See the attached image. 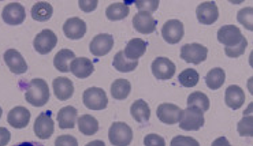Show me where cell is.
Returning <instances> with one entry per match:
<instances>
[{
	"label": "cell",
	"mask_w": 253,
	"mask_h": 146,
	"mask_svg": "<svg viewBox=\"0 0 253 146\" xmlns=\"http://www.w3.org/2000/svg\"><path fill=\"white\" fill-rule=\"evenodd\" d=\"M49 97H51L49 86H48L47 82L44 79H40V78L32 79L26 92H25V100L35 107L45 106Z\"/></svg>",
	"instance_id": "obj_1"
},
{
	"label": "cell",
	"mask_w": 253,
	"mask_h": 146,
	"mask_svg": "<svg viewBox=\"0 0 253 146\" xmlns=\"http://www.w3.org/2000/svg\"><path fill=\"white\" fill-rule=\"evenodd\" d=\"M204 126V112L197 107H188L182 110L179 127L185 131H197Z\"/></svg>",
	"instance_id": "obj_2"
},
{
	"label": "cell",
	"mask_w": 253,
	"mask_h": 146,
	"mask_svg": "<svg viewBox=\"0 0 253 146\" xmlns=\"http://www.w3.org/2000/svg\"><path fill=\"white\" fill-rule=\"evenodd\" d=\"M108 138L114 146H129L133 141V130L124 122L112 123L108 130Z\"/></svg>",
	"instance_id": "obj_3"
},
{
	"label": "cell",
	"mask_w": 253,
	"mask_h": 146,
	"mask_svg": "<svg viewBox=\"0 0 253 146\" xmlns=\"http://www.w3.org/2000/svg\"><path fill=\"white\" fill-rule=\"evenodd\" d=\"M84 104L89 110L93 111H103L108 106L106 92L101 88H89L84 92Z\"/></svg>",
	"instance_id": "obj_4"
},
{
	"label": "cell",
	"mask_w": 253,
	"mask_h": 146,
	"mask_svg": "<svg viewBox=\"0 0 253 146\" xmlns=\"http://www.w3.org/2000/svg\"><path fill=\"white\" fill-rule=\"evenodd\" d=\"M56 44H58V37L49 29L42 30L33 40V48L36 49V52H39L40 55L49 53L56 47Z\"/></svg>",
	"instance_id": "obj_5"
},
{
	"label": "cell",
	"mask_w": 253,
	"mask_h": 146,
	"mask_svg": "<svg viewBox=\"0 0 253 146\" xmlns=\"http://www.w3.org/2000/svg\"><path fill=\"white\" fill-rule=\"evenodd\" d=\"M151 70H152L153 76L156 79L167 81V79H171L174 76L177 67L174 65V62H171L169 58H156L152 62Z\"/></svg>",
	"instance_id": "obj_6"
},
{
	"label": "cell",
	"mask_w": 253,
	"mask_h": 146,
	"mask_svg": "<svg viewBox=\"0 0 253 146\" xmlns=\"http://www.w3.org/2000/svg\"><path fill=\"white\" fill-rule=\"evenodd\" d=\"M183 35H185V28H183V24L178 19H170L167 21L163 28H162V37L163 40L167 42V44H178L179 41L183 38Z\"/></svg>",
	"instance_id": "obj_7"
},
{
	"label": "cell",
	"mask_w": 253,
	"mask_h": 146,
	"mask_svg": "<svg viewBox=\"0 0 253 146\" xmlns=\"http://www.w3.org/2000/svg\"><path fill=\"white\" fill-rule=\"evenodd\" d=\"M208 55V49L201 44H186L183 45L181 49V59H183L188 63H193V65H200L207 59Z\"/></svg>",
	"instance_id": "obj_8"
},
{
	"label": "cell",
	"mask_w": 253,
	"mask_h": 146,
	"mask_svg": "<svg viewBox=\"0 0 253 146\" xmlns=\"http://www.w3.org/2000/svg\"><path fill=\"white\" fill-rule=\"evenodd\" d=\"M33 131L40 140H49L51 138V135L55 131V123L51 117V112H42L37 116L35 126H33Z\"/></svg>",
	"instance_id": "obj_9"
},
{
	"label": "cell",
	"mask_w": 253,
	"mask_h": 146,
	"mask_svg": "<svg viewBox=\"0 0 253 146\" xmlns=\"http://www.w3.org/2000/svg\"><path fill=\"white\" fill-rule=\"evenodd\" d=\"M196 17L203 25H212L218 21L219 8L215 1H203L196 8Z\"/></svg>",
	"instance_id": "obj_10"
},
{
	"label": "cell",
	"mask_w": 253,
	"mask_h": 146,
	"mask_svg": "<svg viewBox=\"0 0 253 146\" xmlns=\"http://www.w3.org/2000/svg\"><path fill=\"white\" fill-rule=\"evenodd\" d=\"M156 115L160 122L165 124H177L181 120V115H182V110L175 104H170V103H163L158 107L156 110Z\"/></svg>",
	"instance_id": "obj_11"
},
{
	"label": "cell",
	"mask_w": 253,
	"mask_h": 146,
	"mask_svg": "<svg viewBox=\"0 0 253 146\" xmlns=\"http://www.w3.org/2000/svg\"><path fill=\"white\" fill-rule=\"evenodd\" d=\"M244 38L240 28H237L234 25H226L222 26L218 32V41L220 44H223L226 48L234 47L237 44H240Z\"/></svg>",
	"instance_id": "obj_12"
},
{
	"label": "cell",
	"mask_w": 253,
	"mask_h": 146,
	"mask_svg": "<svg viewBox=\"0 0 253 146\" xmlns=\"http://www.w3.org/2000/svg\"><path fill=\"white\" fill-rule=\"evenodd\" d=\"M1 18L7 25H11V26H17L21 25L26 18V11L22 4L19 3H10L3 8L1 12Z\"/></svg>",
	"instance_id": "obj_13"
},
{
	"label": "cell",
	"mask_w": 253,
	"mask_h": 146,
	"mask_svg": "<svg viewBox=\"0 0 253 146\" xmlns=\"http://www.w3.org/2000/svg\"><path fill=\"white\" fill-rule=\"evenodd\" d=\"M114 47V37L108 33H100L96 37H93V40L90 41V52L93 53L94 56L101 58L107 53H110V51Z\"/></svg>",
	"instance_id": "obj_14"
},
{
	"label": "cell",
	"mask_w": 253,
	"mask_h": 146,
	"mask_svg": "<svg viewBox=\"0 0 253 146\" xmlns=\"http://www.w3.org/2000/svg\"><path fill=\"white\" fill-rule=\"evenodd\" d=\"M4 62H6V65L8 66V69L14 73V74H17V75H22L26 73L28 70V63H26V60L24 59V56L21 55V53L18 52L17 49H7L6 52H4Z\"/></svg>",
	"instance_id": "obj_15"
},
{
	"label": "cell",
	"mask_w": 253,
	"mask_h": 146,
	"mask_svg": "<svg viewBox=\"0 0 253 146\" xmlns=\"http://www.w3.org/2000/svg\"><path fill=\"white\" fill-rule=\"evenodd\" d=\"M63 33L69 40H80L86 33V24L81 18H69L63 25Z\"/></svg>",
	"instance_id": "obj_16"
},
{
	"label": "cell",
	"mask_w": 253,
	"mask_h": 146,
	"mask_svg": "<svg viewBox=\"0 0 253 146\" xmlns=\"http://www.w3.org/2000/svg\"><path fill=\"white\" fill-rule=\"evenodd\" d=\"M69 70L80 79H86L93 74V62L88 58H76L69 66Z\"/></svg>",
	"instance_id": "obj_17"
},
{
	"label": "cell",
	"mask_w": 253,
	"mask_h": 146,
	"mask_svg": "<svg viewBox=\"0 0 253 146\" xmlns=\"http://www.w3.org/2000/svg\"><path fill=\"white\" fill-rule=\"evenodd\" d=\"M133 26L142 35H149L156 30V19L149 12L138 11L133 18Z\"/></svg>",
	"instance_id": "obj_18"
},
{
	"label": "cell",
	"mask_w": 253,
	"mask_h": 146,
	"mask_svg": "<svg viewBox=\"0 0 253 146\" xmlns=\"http://www.w3.org/2000/svg\"><path fill=\"white\" fill-rule=\"evenodd\" d=\"M7 120H8V124H11L14 129H25L29 124L30 112L28 111V108L18 106L10 111Z\"/></svg>",
	"instance_id": "obj_19"
},
{
	"label": "cell",
	"mask_w": 253,
	"mask_h": 146,
	"mask_svg": "<svg viewBox=\"0 0 253 146\" xmlns=\"http://www.w3.org/2000/svg\"><path fill=\"white\" fill-rule=\"evenodd\" d=\"M52 88L56 99L60 100V101L69 100L73 96V93H74V85L66 76H63V78H56L52 82Z\"/></svg>",
	"instance_id": "obj_20"
},
{
	"label": "cell",
	"mask_w": 253,
	"mask_h": 146,
	"mask_svg": "<svg viewBox=\"0 0 253 146\" xmlns=\"http://www.w3.org/2000/svg\"><path fill=\"white\" fill-rule=\"evenodd\" d=\"M224 101H226V106L230 107L231 110H238L245 103V93L240 86L231 85V86L226 89Z\"/></svg>",
	"instance_id": "obj_21"
},
{
	"label": "cell",
	"mask_w": 253,
	"mask_h": 146,
	"mask_svg": "<svg viewBox=\"0 0 253 146\" xmlns=\"http://www.w3.org/2000/svg\"><path fill=\"white\" fill-rule=\"evenodd\" d=\"M147 51V42L141 38H133L127 42V45L124 49L125 58L129 60H138Z\"/></svg>",
	"instance_id": "obj_22"
},
{
	"label": "cell",
	"mask_w": 253,
	"mask_h": 146,
	"mask_svg": "<svg viewBox=\"0 0 253 146\" xmlns=\"http://www.w3.org/2000/svg\"><path fill=\"white\" fill-rule=\"evenodd\" d=\"M130 113L137 123H147L151 117V108L145 100H135L131 104Z\"/></svg>",
	"instance_id": "obj_23"
},
{
	"label": "cell",
	"mask_w": 253,
	"mask_h": 146,
	"mask_svg": "<svg viewBox=\"0 0 253 146\" xmlns=\"http://www.w3.org/2000/svg\"><path fill=\"white\" fill-rule=\"evenodd\" d=\"M77 115H78V112H77L74 107H63L59 111V113H58V122H59L60 129H73L76 126Z\"/></svg>",
	"instance_id": "obj_24"
},
{
	"label": "cell",
	"mask_w": 253,
	"mask_h": 146,
	"mask_svg": "<svg viewBox=\"0 0 253 146\" xmlns=\"http://www.w3.org/2000/svg\"><path fill=\"white\" fill-rule=\"evenodd\" d=\"M32 18L39 22H45L49 21L53 14V7L47 3V1H37L33 4L32 10H30Z\"/></svg>",
	"instance_id": "obj_25"
},
{
	"label": "cell",
	"mask_w": 253,
	"mask_h": 146,
	"mask_svg": "<svg viewBox=\"0 0 253 146\" xmlns=\"http://www.w3.org/2000/svg\"><path fill=\"white\" fill-rule=\"evenodd\" d=\"M224 82H226V73L220 67L212 69V70L208 71V74L206 75L207 86L211 89V90H218V89H220L223 86Z\"/></svg>",
	"instance_id": "obj_26"
},
{
	"label": "cell",
	"mask_w": 253,
	"mask_h": 146,
	"mask_svg": "<svg viewBox=\"0 0 253 146\" xmlns=\"http://www.w3.org/2000/svg\"><path fill=\"white\" fill-rule=\"evenodd\" d=\"M76 59L74 52L70 49H60L59 52L56 53V56L53 59V66L56 70L62 71V73H67L70 63Z\"/></svg>",
	"instance_id": "obj_27"
},
{
	"label": "cell",
	"mask_w": 253,
	"mask_h": 146,
	"mask_svg": "<svg viewBox=\"0 0 253 146\" xmlns=\"http://www.w3.org/2000/svg\"><path fill=\"white\" fill-rule=\"evenodd\" d=\"M78 130L84 135H93L99 131V122L90 115H83L77 119Z\"/></svg>",
	"instance_id": "obj_28"
},
{
	"label": "cell",
	"mask_w": 253,
	"mask_h": 146,
	"mask_svg": "<svg viewBox=\"0 0 253 146\" xmlns=\"http://www.w3.org/2000/svg\"><path fill=\"white\" fill-rule=\"evenodd\" d=\"M130 8L126 3H112L107 7L106 17L110 21H121L129 15Z\"/></svg>",
	"instance_id": "obj_29"
},
{
	"label": "cell",
	"mask_w": 253,
	"mask_h": 146,
	"mask_svg": "<svg viewBox=\"0 0 253 146\" xmlns=\"http://www.w3.org/2000/svg\"><path fill=\"white\" fill-rule=\"evenodd\" d=\"M112 66L115 70L121 71V73H130V71L135 70V67L138 66V60H129V59L125 58L124 51H121L115 55V58L112 60Z\"/></svg>",
	"instance_id": "obj_30"
},
{
	"label": "cell",
	"mask_w": 253,
	"mask_h": 146,
	"mask_svg": "<svg viewBox=\"0 0 253 146\" xmlns=\"http://www.w3.org/2000/svg\"><path fill=\"white\" fill-rule=\"evenodd\" d=\"M131 85L127 79H117L111 85V94L115 100H125L129 97Z\"/></svg>",
	"instance_id": "obj_31"
},
{
	"label": "cell",
	"mask_w": 253,
	"mask_h": 146,
	"mask_svg": "<svg viewBox=\"0 0 253 146\" xmlns=\"http://www.w3.org/2000/svg\"><path fill=\"white\" fill-rule=\"evenodd\" d=\"M199 79H200V76H199V73L193 69H186V70H183L179 76H178V81L179 83L185 86V88H194L197 83H199Z\"/></svg>",
	"instance_id": "obj_32"
},
{
	"label": "cell",
	"mask_w": 253,
	"mask_h": 146,
	"mask_svg": "<svg viewBox=\"0 0 253 146\" xmlns=\"http://www.w3.org/2000/svg\"><path fill=\"white\" fill-rule=\"evenodd\" d=\"M188 107H197L203 112H206L210 108V99L201 92H194L188 97Z\"/></svg>",
	"instance_id": "obj_33"
},
{
	"label": "cell",
	"mask_w": 253,
	"mask_h": 146,
	"mask_svg": "<svg viewBox=\"0 0 253 146\" xmlns=\"http://www.w3.org/2000/svg\"><path fill=\"white\" fill-rule=\"evenodd\" d=\"M253 8L252 7H247V8H242L241 11H238L237 14V21L242 25V26H245L248 30H253Z\"/></svg>",
	"instance_id": "obj_34"
},
{
	"label": "cell",
	"mask_w": 253,
	"mask_h": 146,
	"mask_svg": "<svg viewBox=\"0 0 253 146\" xmlns=\"http://www.w3.org/2000/svg\"><path fill=\"white\" fill-rule=\"evenodd\" d=\"M238 134L242 137H252L253 135V116H244L237 126Z\"/></svg>",
	"instance_id": "obj_35"
},
{
	"label": "cell",
	"mask_w": 253,
	"mask_h": 146,
	"mask_svg": "<svg viewBox=\"0 0 253 146\" xmlns=\"http://www.w3.org/2000/svg\"><path fill=\"white\" fill-rule=\"evenodd\" d=\"M159 4V0H137V1H135V6L138 8V11L149 12V14H152V12L156 11Z\"/></svg>",
	"instance_id": "obj_36"
},
{
	"label": "cell",
	"mask_w": 253,
	"mask_h": 146,
	"mask_svg": "<svg viewBox=\"0 0 253 146\" xmlns=\"http://www.w3.org/2000/svg\"><path fill=\"white\" fill-rule=\"evenodd\" d=\"M247 45H248V41L247 38L244 37L240 44H237V45H234V47L226 48V49H224V52H226V55H227L229 58H240V56L244 55V52H245Z\"/></svg>",
	"instance_id": "obj_37"
},
{
	"label": "cell",
	"mask_w": 253,
	"mask_h": 146,
	"mask_svg": "<svg viewBox=\"0 0 253 146\" xmlns=\"http://www.w3.org/2000/svg\"><path fill=\"white\" fill-rule=\"evenodd\" d=\"M171 146H200V144H199V141H196L192 137L177 135L171 141Z\"/></svg>",
	"instance_id": "obj_38"
},
{
	"label": "cell",
	"mask_w": 253,
	"mask_h": 146,
	"mask_svg": "<svg viewBox=\"0 0 253 146\" xmlns=\"http://www.w3.org/2000/svg\"><path fill=\"white\" fill-rule=\"evenodd\" d=\"M144 145L145 146H166L165 138L158 134H148L144 138Z\"/></svg>",
	"instance_id": "obj_39"
},
{
	"label": "cell",
	"mask_w": 253,
	"mask_h": 146,
	"mask_svg": "<svg viewBox=\"0 0 253 146\" xmlns=\"http://www.w3.org/2000/svg\"><path fill=\"white\" fill-rule=\"evenodd\" d=\"M55 146H78V141L73 135H60L55 140Z\"/></svg>",
	"instance_id": "obj_40"
},
{
	"label": "cell",
	"mask_w": 253,
	"mask_h": 146,
	"mask_svg": "<svg viewBox=\"0 0 253 146\" xmlns=\"http://www.w3.org/2000/svg\"><path fill=\"white\" fill-rule=\"evenodd\" d=\"M99 6V1L97 0H80L78 1V7L83 10L84 12H92L94 11Z\"/></svg>",
	"instance_id": "obj_41"
},
{
	"label": "cell",
	"mask_w": 253,
	"mask_h": 146,
	"mask_svg": "<svg viewBox=\"0 0 253 146\" xmlns=\"http://www.w3.org/2000/svg\"><path fill=\"white\" fill-rule=\"evenodd\" d=\"M11 140V133L6 127H0V146H7Z\"/></svg>",
	"instance_id": "obj_42"
},
{
	"label": "cell",
	"mask_w": 253,
	"mask_h": 146,
	"mask_svg": "<svg viewBox=\"0 0 253 146\" xmlns=\"http://www.w3.org/2000/svg\"><path fill=\"white\" fill-rule=\"evenodd\" d=\"M211 146H231L230 145L229 140L226 138V137H219L216 140L212 142Z\"/></svg>",
	"instance_id": "obj_43"
},
{
	"label": "cell",
	"mask_w": 253,
	"mask_h": 146,
	"mask_svg": "<svg viewBox=\"0 0 253 146\" xmlns=\"http://www.w3.org/2000/svg\"><path fill=\"white\" fill-rule=\"evenodd\" d=\"M14 146H44L42 144H39V142H36V141H26V142H21V144H17V145Z\"/></svg>",
	"instance_id": "obj_44"
},
{
	"label": "cell",
	"mask_w": 253,
	"mask_h": 146,
	"mask_svg": "<svg viewBox=\"0 0 253 146\" xmlns=\"http://www.w3.org/2000/svg\"><path fill=\"white\" fill-rule=\"evenodd\" d=\"M86 146H106V144H104L103 141L97 140V141H93V142H89Z\"/></svg>",
	"instance_id": "obj_45"
},
{
	"label": "cell",
	"mask_w": 253,
	"mask_h": 146,
	"mask_svg": "<svg viewBox=\"0 0 253 146\" xmlns=\"http://www.w3.org/2000/svg\"><path fill=\"white\" fill-rule=\"evenodd\" d=\"M1 115H3V110H1V107H0V117H1Z\"/></svg>",
	"instance_id": "obj_46"
}]
</instances>
